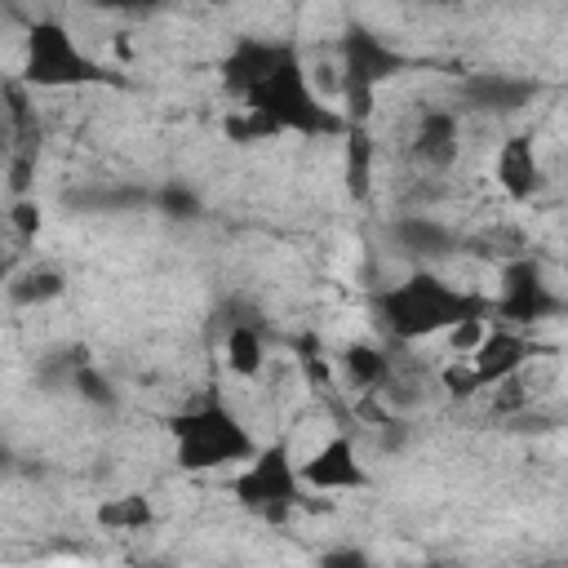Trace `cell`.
<instances>
[{"label": "cell", "mask_w": 568, "mask_h": 568, "mask_svg": "<svg viewBox=\"0 0 568 568\" xmlns=\"http://www.w3.org/2000/svg\"><path fill=\"white\" fill-rule=\"evenodd\" d=\"M475 302L435 275H413L408 284H395L386 293V324L395 337H426V333H448L457 320H470Z\"/></svg>", "instance_id": "cell-1"}, {"label": "cell", "mask_w": 568, "mask_h": 568, "mask_svg": "<svg viewBox=\"0 0 568 568\" xmlns=\"http://www.w3.org/2000/svg\"><path fill=\"white\" fill-rule=\"evenodd\" d=\"M497 182L510 200H528L537 186H541V164H537V151H532V138H506L497 146Z\"/></svg>", "instance_id": "cell-8"}, {"label": "cell", "mask_w": 568, "mask_h": 568, "mask_svg": "<svg viewBox=\"0 0 568 568\" xmlns=\"http://www.w3.org/2000/svg\"><path fill=\"white\" fill-rule=\"evenodd\" d=\"M27 71L40 84H80V80H93V67L80 58L75 40L62 27H53V22H36L31 27V36H27Z\"/></svg>", "instance_id": "cell-4"}, {"label": "cell", "mask_w": 568, "mask_h": 568, "mask_svg": "<svg viewBox=\"0 0 568 568\" xmlns=\"http://www.w3.org/2000/svg\"><path fill=\"white\" fill-rule=\"evenodd\" d=\"M457 155H462V120L444 106L422 111V120L408 138V160L422 173H444V169L457 164Z\"/></svg>", "instance_id": "cell-5"}, {"label": "cell", "mask_w": 568, "mask_h": 568, "mask_svg": "<svg viewBox=\"0 0 568 568\" xmlns=\"http://www.w3.org/2000/svg\"><path fill=\"white\" fill-rule=\"evenodd\" d=\"M226 368H231L235 377H244V382L262 377V368H266V346H262V333H257L253 324H235V328L226 333Z\"/></svg>", "instance_id": "cell-9"}, {"label": "cell", "mask_w": 568, "mask_h": 568, "mask_svg": "<svg viewBox=\"0 0 568 568\" xmlns=\"http://www.w3.org/2000/svg\"><path fill=\"white\" fill-rule=\"evenodd\" d=\"M297 470L288 462V444H271L266 453H257V462H248V470L240 475L235 493L244 506L253 510H271V515H284L288 501L297 497Z\"/></svg>", "instance_id": "cell-3"}, {"label": "cell", "mask_w": 568, "mask_h": 568, "mask_svg": "<svg viewBox=\"0 0 568 568\" xmlns=\"http://www.w3.org/2000/svg\"><path fill=\"white\" fill-rule=\"evenodd\" d=\"M342 368L346 377L359 386V390H373V386H386L390 382V355H382L377 346L368 342H355L342 351Z\"/></svg>", "instance_id": "cell-10"}, {"label": "cell", "mask_w": 568, "mask_h": 568, "mask_svg": "<svg viewBox=\"0 0 568 568\" xmlns=\"http://www.w3.org/2000/svg\"><path fill=\"white\" fill-rule=\"evenodd\" d=\"M173 435H178V462L191 470L222 466V462H248L253 453L248 426H240L226 408H213V404L182 413L173 422Z\"/></svg>", "instance_id": "cell-2"}, {"label": "cell", "mask_w": 568, "mask_h": 568, "mask_svg": "<svg viewBox=\"0 0 568 568\" xmlns=\"http://www.w3.org/2000/svg\"><path fill=\"white\" fill-rule=\"evenodd\" d=\"M297 475H302V484H315V488H328V493H333V488H364V484H368V475H364V466H359L351 439H342V435L324 439V444L297 466Z\"/></svg>", "instance_id": "cell-6"}, {"label": "cell", "mask_w": 568, "mask_h": 568, "mask_svg": "<svg viewBox=\"0 0 568 568\" xmlns=\"http://www.w3.org/2000/svg\"><path fill=\"white\" fill-rule=\"evenodd\" d=\"M470 364H475V373L484 377V386H497V382L524 373V364H528V342H524L515 328L497 324V328H488V337H484V346L470 355Z\"/></svg>", "instance_id": "cell-7"}]
</instances>
